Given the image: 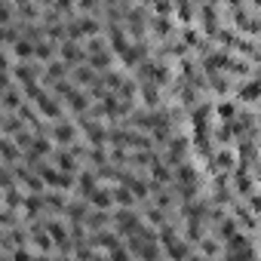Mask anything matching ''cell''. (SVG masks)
Segmentation results:
<instances>
[{
  "instance_id": "1",
  "label": "cell",
  "mask_w": 261,
  "mask_h": 261,
  "mask_svg": "<svg viewBox=\"0 0 261 261\" xmlns=\"http://www.w3.org/2000/svg\"><path fill=\"white\" fill-rule=\"evenodd\" d=\"M49 136L56 139V145L71 148V145L80 142V126H77L74 120H56V123L49 126Z\"/></svg>"
},
{
  "instance_id": "2",
  "label": "cell",
  "mask_w": 261,
  "mask_h": 261,
  "mask_svg": "<svg viewBox=\"0 0 261 261\" xmlns=\"http://www.w3.org/2000/svg\"><path fill=\"white\" fill-rule=\"evenodd\" d=\"M31 101H34V105H37V111H40L46 120H53V123H56V120H62V114H65V105H62V98H59V95H49L46 89H40V92L31 98Z\"/></svg>"
},
{
  "instance_id": "3",
  "label": "cell",
  "mask_w": 261,
  "mask_h": 261,
  "mask_svg": "<svg viewBox=\"0 0 261 261\" xmlns=\"http://www.w3.org/2000/svg\"><path fill=\"white\" fill-rule=\"evenodd\" d=\"M59 59H62V62H68L71 68H74V65H83V62L89 59L86 43H80V40H74V37L62 40V43H59Z\"/></svg>"
},
{
  "instance_id": "4",
  "label": "cell",
  "mask_w": 261,
  "mask_h": 261,
  "mask_svg": "<svg viewBox=\"0 0 261 261\" xmlns=\"http://www.w3.org/2000/svg\"><path fill=\"white\" fill-rule=\"evenodd\" d=\"M65 108H68L71 114H77V117H80V114H86V111L92 108V95H89V89L83 92V89H77V86H74V92L65 98Z\"/></svg>"
},
{
  "instance_id": "5",
  "label": "cell",
  "mask_w": 261,
  "mask_h": 261,
  "mask_svg": "<svg viewBox=\"0 0 261 261\" xmlns=\"http://www.w3.org/2000/svg\"><path fill=\"white\" fill-rule=\"evenodd\" d=\"M59 56V40H53V37H40V40H34V62H53Z\"/></svg>"
},
{
  "instance_id": "6",
  "label": "cell",
  "mask_w": 261,
  "mask_h": 261,
  "mask_svg": "<svg viewBox=\"0 0 261 261\" xmlns=\"http://www.w3.org/2000/svg\"><path fill=\"white\" fill-rule=\"evenodd\" d=\"M98 185H101V178H98L95 169H80V172H77V191H80L83 200H89V194H92Z\"/></svg>"
},
{
  "instance_id": "7",
  "label": "cell",
  "mask_w": 261,
  "mask_h": 261,
  "mask_svg": "<svg viewBox=\"0 0 261 261\" xmlns=\"http://www.w3.org/2000/svg\"><path fill=\"white\" fill-rule=\"evenodd\" d=\"M98 77H101V74H98L89 62H83V65H74V68H71V80H74L77 86H92Z\"/></svg>"
},
{
  "instance_id": "8",
  "label": "cell",
  "mask_w": 261,
  "mask_h": 261,
  "mask_svg": "<svg viewBox=\"0 0 261 261\" xmlns=\"http://www.w3.org/2000/svg\"><path fill=\"white\" fill-rule=\"evenodd\" d=\"M89 206H92V209H114V206H117V203H114V191L98 185V188L89 194Z\"/></svg>"
},
{
  "instance_id": "9",
  "label": "cell",
  "mask_w": 261,
  "mask_h": 261,
  "mask_svg": "<svg viewBox=\"0 0 261 261\" xmlns=\"http://www.w3.org/2000/svg\"><path fill=\"white\" fill-rule=\"evenodd\" d=\"M10 53H13V56H16L19 62H31V59H34V40L22 34V37H19V40H16L13 46H10Z\"/></svg>"
},
{
  "instance_id": "10",
  "label": "cell",
  "mask_w": 261,
  "mask_h": 261,
  "mask_svg": "<svg viewBox=\"0 0 261 261\" xmlns=\"http://www.w3.org/2000/svg\"><path fill=\"white\" fill-rule=\"evenodd\" d=\"M114 56H117L114 49H101V53H92L86 62H89L98 74H105V71H111V68H114Z\"/></svg>"
},
{
  "instance_id": "11",
  "label": "cell",
  "mask_w": 261,
  "mask_h": 261,
  "mask_svg": "<svg viewBox=\"0 0 261 261\" xmlns=\"http://www.w3.org/2000/svg\"><path fill=\"white\" fill-rule=\"evenodd\" d=\"M86 206H89V200H71L68 203V209H65V218L71 221V224H83L86 221Z\"/></svg>"
},
{
  "instance_id": "12",
  "label": "cell",
  "mask_w": 261,
  "mask_h": 261,
  "mask_svg": "<svg viewBox=\"0 0 261 261\" xmlns=\"http://www.w3.org/2000/svg\"><path fill=\"white\" fill-rule=\"evenodd\" d=\"M237 98H240V101H258V98H261V80H249V83L243 80Z\"/></svg>"
},
{
  "instance_id": "13",
  "label": "cell",
  "mask_w": 261,
  "mask_h": 261,
  "mask_svg": "<svg viewBox=\"0 0 261 261\" xmlns=\"http://www.w3.org/2000/svg\"><path fill=\"white\" fill-rule=\"evenodd\" d=\"M111 191H114V203H117V206H133V203L139 200V197H136L133 191H129V188H126L123 181H117V185H111Z\"/></svg>"
},
{
  "instance_id": "14",
  "label": "cell",
  "mask_w": 261,
  "mask_h": 261,
  "mask_svg": "<svg viewBox=\"0 0 261 261\" xmlns=\"http://www.w3.org/2000/svg\"><path fill=\"white\" fill-rule=\"evenodd\" d=\"M145 221H148V224H154V227H163V224L169 221V215H166V209H163V206L151 203V206L145 209Z\"/></svg>"
},
{
  "instance_id": "15",
  "label": "cell",
  "mask_w": 261,
  "mask_h": 261,
  "mask_svg": "<svg viewBox=\"0 0 261 261\" xmlns=\"http://www.w3.org/2000/svg\"><path fill=\"white\" fill-rule=\"evenodd\" d=\"M65 194H68V191H56V188H53V194H46V209L65 212V209H68V203H71V200H68Z\"/></svg>"
},
{
  "instance_id": "16",
  "label": "cell",
  "mask_w": 261,
  "mask_h": 261,
  "mask_svg": "<svg viewBox=\"0 0 261 261\" xmlns=\"http://www.w3.org/2000/svg\"><path fill=\"white\" fill-rule=\"evenodd\" d=\"M101 83H105L111 92H117V89L126 83V74H120V71H105V74H101Z\"/></svg>"
},
{
  "instance_id": "17",
  "label": "cell",
  "mask_w": 261,
  "mask_h": 261,
  "mask_svg": "<svg viewBox=\"0 0 261 261\" xmlns=\"http://www.w3.org/2000/svg\"><path fill=\"white\" fill-rule=\"evenodd\" d=\"M215 114H218L224 123H230L233 114H237V105H233V101H218V105H215Z\"/></svg>"
},
{
  "instance_id": "18",
  "label": "cell",
  "mask_w": 261,
  "mask_h": 261,
  "mask_svg": "<svg viewBox=\"0 0 261 261\" xmlns=\"http://www.w3.org/2000/svg\"><path fill=\"white\" fill-rule=\"evenodd\" d=\"M169 31H172V22H169V16H154V34L166 37Z\"/></svg>"
},
{
  "instance_id": "19",
  "label": "cell",
  "mask_w": 261,
  "mask_h": 261,
  "mask_svg": "<svg viewBox=\"0 0 261 261\" xmlns=\"http://www.w3.org/2000/svg\"><path fill=\"white\" fill-rule=\"evenodd\" d=\"M233 166V151H218L215 154V169H230Z\"/></svg>"
},
{
  "instance_id": "20",
  "label": "cell",
  "mask_w": 261,
  "mask_h": 261,
  "mask_svg": "<svg viewBox=\"0 0 261 261\" xmlns=\"http://www.w3.org/2000/svg\"><path fill=\"white\" fill-rule=\"evenodd\" d=\"M175 0H154V16H169Z\"/></svg>"
},
{
  "instance_id": "21",
  "label": "cell",
  "mask_w": 261,
  "mask_h": 261,
  "mask_svg": "<svg viewBox=\"0 0 261 261\" xmlns=\"http://www.w3.org/2000/svg\"><path fill=\"white\" fill-rule=\"evenodd\" d=\"M98 7H101V0H77L80 13H98Z\"/></svg>"
},
{
  "instance_id": "22",
  "label": "cell",
  "mask_w": 261,
  "mask_h": 261,
  "mask_svg": "<svg viewBox=\"0 0 261 261\" xmlns=\"http://www.w3.org/2000/svg\"><path fill=\"white\" fill-rule=\"evenodd\" d=\"M181 37H185V46H197V43H200V34H197L194 28H185Z\"/></svg>"
},
{
  "instance_id": "23",
  "label": "cell",
  "mask_w": 261,
  "mask_h": 261,
  "mask_svg": "<svg viewBox=\"0 0 261 261\" xmlns=\"http://www.w3.org/2000/svg\"><path fill=\"white\" fill-rule=\"evenodd\" d=\"M246 203H249V209L261 218V194H249V200H246Z\"/></svg>"
},
{
  "instance_id": "24",
  "label": "cell",
  "mask_w": 261,
  "mask_h": 261,
  "mask_svg": "<svg viewBox=\"0 0 261 261\" xmlns=\"http://www.w3.org/2000/svg\"><path fill=\"white\" fill-rule=\"evenodd\" d=\"M249 4H255V7H261V0H249Z\"/></svg>"
},
{
  "instance_id": "25",
  "label": "cell",
  "mask_w": 261,
  "mask_h": 261,
  "mask_svg": "<svg viewBox=\"0 0 261 261\" xmlns=\"http://www.w3.org/2000/svg\"><path fill=\"white\" fill-rule=\"evenodd\" d=\"M139 4H154V0H139Z\"/></svg>"
},
{
  "instance_id": "26",
  "label": "cell",
  "mask_w": 261,
  "mask_h": 261,
  "mask_svg": "<svg viewBox=\"0 0 261 261\" xmlns=\"http://www.w3.org/2000/svg\"><path fill=\"white\" fill-rule=\"evenodd\" d=\"M230 4H233V7H237V4H243V0H230Z\"/></svg>"
}]
</instances>
